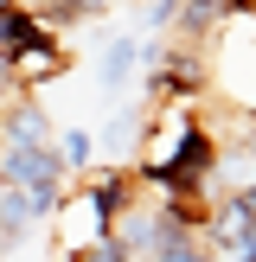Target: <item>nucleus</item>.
I'll list each match as a JSON object with an SVG mask.
<instances>
[{
  "label": "nucleus",
  "instance_id": "39448f33",
  "mask_svg": "<svg viewBox=\"0 0 256 262\" xmlns=\"http://www.w3.org/2000/svg\"><path fill=\"white\" fill-rule=\"evenodd\" d=\"M45 32H51V26L38 19V13H26L19 0H0V64H13L32 38H45Z\"/></svg>",
  "mask_w": 256,
  "mask_h": 262
},
{
  "label": "nucleus",
  "instance_id": "0eeeda50",
  "mask_svg": "<svg viewBox=\"0 0 256 262\" xmlns=\"http://www.w3.org/2000/svg\"><path fill=\"white\" fill-rule=\"evenodd\" d=\"M237 199H243V205H250V211H256V179H250V192H237Z\"/></svg>",
  "mask_w": 256,
  "mask_h": 262
},
{
  "label": "nucleus",
  "instance_id": "f257e3e1",
  "mask_svg": "<svg viewBox=\"0 0 256 262\" xmlns=\"http://www.w3.org/2000/svg\"><path fill=\"white\" fill-rule=\"evenodd\" d=\"M147 51H154V38H141V32H115L102 45V102L109 109H122V96L135 83V71L147 64Z\"/></svg>",
  "mask_w": 256,
  "mask_h": 262
},
{
  "label": "nucleus",
  "instance_id": "423d86ee",
  "mask_svg": "<svg viewBox=\"0 0 256 262\" xmlns=\"http://www.w3.org/2000/svg\"><path fill=\"white\" fill-rule=\"evenodd\" d=\"M51 154H58L64 173H90L96 166V128H58L51 135Z\"/></svg>",
  "mask_w": 256,
  "mask_h": 262
},
{
  "label": "nucleus",
  "instance_id": "20e7f679",
  "mask_svg": "<svg viewBox=\"0 0 256 262\" xmlns=\"http://www.w3.org/2000/svg\"><path fill=\"white\" fill-rule=\"evenodd\" d=\"M141 262H218L211 256V243H205V230H192V224H173L166 217V230H160V243H154Z\"/></svg>",
  "mask_w": 256,
  "mask_h": 262
},
{
  "label": "nucleus",
  "instance_id": "f03ea898",
  "mask_svg": "<svg viewBox=\"0 0 256 262\" xmlns=\"http://www.w3.org/2000/svg\"><path fill=\"white\" fill-rule=\"evenodd\" d=\"M7 71H13V90H26V96H32V90L58 83V77L71 71V51H64V38H58V32H45V38H32V45H26L19 58L7 64Z\"/></svg>",
  "mask_w": 256,
  "mask_h": 262
},
{
  "label": "nucleus",
  "instance_id": "7ed1b4c3",
  "mask_svg": "<svg viewBox=\"0 0 256 262\" xmlns=\"http://www.w3.org/2000/svg\"><path fill=\"white\" fill-rule=\"evenodd\" d=\"M0 128H7V141H26V147H51V135H58L38 96H13V109L0 115Z\"/></svg>",
  "mask_w": 256,
  "mask_h": 262
}]
</instances>
